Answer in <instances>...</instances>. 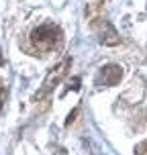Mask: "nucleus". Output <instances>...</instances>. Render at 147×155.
<instances>
[{"instance_id": "2", "label": "nucleus", "mask_w": 147, "mask_h": 155, "mask_svg": "<svg viewBox=\"0 0 147 155\" xmlns=\"http://www.w3.org/2000/svg\"><path fill=\"white\" fill-rule=\"evenodd\" d=\"M121 78H123V70L115 65V63H109V65H104L100 68V74H98V84H104V86H115L116 82H121Z\"/></svg>"}, {"instance_id": "3", "label": "nucleus", "mask_w": 147, "mask_h": 155, "mask_svg": "<svg viewBox=\"0 0 147 155\" xmlns=\"http://www.w3.org/2000/svg\"><path fill=\"white\" fill-rule=\"evenodd\" d=\"M135 155H147V139L143 141V143H139V145H137V149H135Z\"/></svg>"}, {"instance_id": "4", "label": "nucleus", "mask_w": 147, "mask_h": 155, "mask_svg": "<svg viewBox=\"0 0 147 155\" xmlns=\"http://www.w3.org/2000/svg\"><path fill=\"white\" fill-rule=\"evenodd\" d=\"M4 96H6V92H4V88H0V108H2V102H4Z\"/></svg>"}, {"instance_id": "5", "label": "nucleus", "mask_w": 147, "mask_h": 155, "mask_svg": "<svg viewBox=\"0 0 147 155\" xmlns=\"http://www.w3.org/2000/svg\"><path fill=\"white\" fill-rule=\"evenodd\" d=\"M2 63H4V59H2V55H0V65H2Z\"/></svg>"}, {"instance_id": "1", "label": "nucleus", "mask_w": 147, "mask_h": 155, "mask_svg": "<svg viewBox=\"0 0 147 155\" xmlns=\"http://www.w3.org/2000/svg\"><path fill=\"white\" fill-rule=\"evenodd\" d=\"M62 31H59V27L57 25H41V27H37L35 31L31 33V45L37 49L39 53H51V51H55L57 47L62 45Z\"/></svg>"}]
</instances>
